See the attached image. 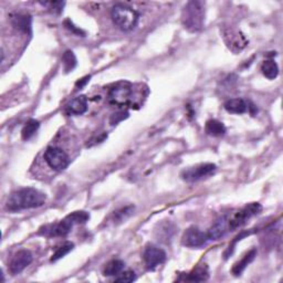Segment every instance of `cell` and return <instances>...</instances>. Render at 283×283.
<instances>
[{
  "instance_id": "28",
  "label": "cell",
  "mask_w": 283,
  "mask_h": 283,
  "mask_svg": "<svg viewBox=\"0 0 283 283\" xmlns=\"http://www.w3.org/2000/svg\"><path fill=\"white\" fill-rule=\"evenodd\" d=\"M129 116V113L128 112H122V113H118V114H113V116H112V119H111V123L112 124H118L119 122H121V121H123V120H125L126 118H128Z\"/></svg>"
},
{
  "instance_id": "27",
  "label": "cell",
  "mask_w": 283,
  "mask_h": 283,
  "mask_svg": "<svg viewBox=\"0 0 283 283\" xmlns=\"http://www.w3.org/2000/svg\"><path fill=\"white\" fill-rule=\"evenodd\" d=\"M134 211V207H125V208H122L121 211L116 212H115V216L116 218L119 219L120 221H123V219H125L128 216L132 213V212Z\"/></svg>"
},
{
  "instance_id": "3",
  "label": "cell",
  "mask_w": 283,
  "mask_h": 283,
  "mask_svg": "<svg viewBox=\"0 0 283 283\" xmlns=\"http://www.w3.org/2000/svg\"><path fill=\"white\" fill-rule=\"evenodd\" d=\"M111 18L115 26L122 31H131L138 26L140 14L132 7L118 3L112 8Z\"/></svg>"
},
{
  "instance_id": "9",
  "label": "cell",
  "mask_w": 283,
  "mask_h": 283,
  "mask_svg": "<svg viewBox=\"0 0 283 283\" xmlns=\"http://www.w3.org/2000/svg\"><path fill=\"white\" fill-rule=\"evenodd\" d=\"M132 89L128 83H121V84L114 86L109 93V101L111 104L124 106L128 105L131 101Z\"/></svg>"
},
{
  "instance_id": "16",
  "label": "cell",
  "mask_w": 283,
  "mask_h": 283,
  "mask_svg": "<svg viewBox=\"0 0 283 283\" xmlns=\"http://www.w3.org/2000/svg\"><path fill=\"white\" fill-rule=\"evenodd\" d=\"M209 278V271L206 265H199L195 269L189 272L188 275L185 277V281L190 282H202L206 281Z\"/></svg>"
},
{
  "instance_id": "24",
  "label": "cell",
  "mask_w": 283,
  "mask_h": 283,
  "mask_svg": "<svg viewBox=\"0 0 283 283\" xmlns=\"http://www.w3.org/2000/svg\"><path fill=\"white\" fill-rule=\"evenodd\" d=\"M73 247H74V245H73L72 242H66L65 245H62L61 247L58 248L57 250H56V252L53 253L52 258H51V261L55 262V261L60 260L61 258L67 256L68 253H69L72 250Z\"/></svg>"
},
{
  "instance_id": "30",
  "label": "cell",
  "mask_w": 283,
  "mask_h": 283,
  "mask_svg": "<svg viewBox=\"0 0 283 283\" xmlns=\"http://www.w3.org/2000/svg\"><path fill=\"white\" fill-rule=\"evenodd\" d=\"M90 79H91V76H90V75L84 76V77H83V79L79 80V81H77V82L75 83V86H76V87H80V89H81V87L84 86V85L86 84V83L90 81Z\"/></svg>"
},
{
  "instance_id": "6",
  "label": "cell",
  "mask_w": 283,
  "mask_h": 283,
  "mask_svg": "<svg viewBox=\"0 0 283 283\" xmlns=\"http://www.w3.org/2000/svg\"><path fill=\"white\" fill-rule=\"evenodd\" d=\"M216 165L212 163L207 164H201L195 166V167H189L187 169L183 170L182 173V178L185 182L188 183H194L198 182V180L207 178L216 172Z\"/></svg>"
},
{
  "instance_id": "17",
  "label": "cell",
  "mask_w": 283,
  "mask_h": 283,
  "mask_svg": "<svg viewBox=\"0 0 283 283\" xmlns=\"http://www.w3.org/2000/svg\"><path fill=\"white\" fill-rule=\"evenodd\" d=\"M257 256L256 249H252V250L249 251L246 256H243L242 259L240 261H238L235 263V266L232 268V273L235 276H240L241 273L245 271L246 268L250 265V263L255 260V258Z\"/></svg>"
},
{
  "instance_id": "12",
  "label": "cell",
  "mask_w": 283,
  "mask_h": 283,
  "mask_svg": "<svg viewBox=\"0 0 283 283\" xmlns=\"http://www.w3.org/2000/svg\"><path fill=\"white\" fill-rule=\"evenodd\" d=\"M32 262V255L29 250H20L12 257L10 261V272L18 275Z\"/></svg>"
},
{
  "instance_id": "8",
  "label": "cell",
  "mask_w": 283,
  "mask_h": 283,
  "mask_svg": "<svg viewBox=\"0 0 283 283\" xmlns=\"http://www.w3.org/2000/svg\"><path fill=\"white\" fill-rule=\"evenodd\" d=\"M73 226L74 224L72 223V221L67 216L59 222L47 224V226L42 227L39 233L46 237H65L71 231Z\"/></svg>"
},
{
  "instance_id": "25",
  "label": "cell",
  "mask_w": 283,
  "mask_h": 283,
  "mask_svg": "<svg viewBox=\"0 0 283 283\" xmlns=\"http://www.w3.org/2000/svg\"><path fill=\"white\" fill-rule=\"evenodd\" d=\"M136 280V276L133 271H125V272H121L120 277H118L115 279L116 282H123V283H129V282H133Z\"/></svg>"
},
{
  "instance_id": "1",
  "label": "cell",
  "mask_w": 283,
  "mask_h": 283,
  "mask_svg": "<svg viewBox=\"0 0 283 283\" xmlns=\"http://www.w3.org/2000/svg\"><path fill=\"white\" fill-rule=\"evenodd\" d=\"M47 196L35 188H22L10 195L7 201V209L10 212H20L23 209L38 208L45 205Z\"/></svg>"
},
{
  "instance_id": "11",
  "label": "cell",
  "mask_w": 283,
  "mask_h": 283,
  "mask_svg": "<svg viewBox=\"0 0 283 283\" xmlns=\"http://www.w3.org/2000/svg\"><path fill=\"white\" fill-rule=\"evenodd\" d=\"M223 38L228 48L231 49L233 52L241 51L242 49L248 45L246 37L243 36L240 31L232 30V29H227V30L223 32Z\"/></svg>"
},
{
  "instance_id": "21",
  "label": "cell",
  "mask_w": 283,
  "mask_h": 283,
  "mask_svg": "<svg viewBox=\"0 0 283 283\" xmlns=\"http://www.w3.org/2000/svg\"><path fill=\"white\" fill-rule=\"evenodd\" d=\"M124 267H125V263L120 259L111 260L104 268V276L106 277L118 276L121 272H123Z\"/></svg>"
},
{
  "instance_id": "18",
  "label": "cell",
  "mask_w": 283,
  "mask_h": 283,
  "mask_svg": "<svg viewBox=\"0 0 283 283\" xmlns=\"http://www.w3.org/2000/svg\"><path fill=\"white\" fill-rule=\"evenodd\" d=\"M205 131H206L208 135L220 138V136L226 134V126L217 120H209L206 123V126H205Z\"/></svg>"
},
{
  "instance_id": "4",
  "label": "cell",
  "mask_w": 283,
  "mask_h": 283,
  "mask_svg": "<svg viewBox=\"0 0 283 283\" xmlns=\"http://www.w3.org/2000/svg\"><path fill=\"white\" fill-rule=\"evenodd\" d=\"M45 159L47 164L57 172H62L68 168L70 164V158L65 150L57 146H50L45 152Z\"/></svg>"
},
{
  "instance_id": "20",
  "label": "cell",
  "mask_w": 283,
  "mask_h": 283,
  "mask_svg": "<svg viewBox=\"0 0 283 283\" xmlns=\"http://www.w3.org/2000/svg\"><path fill=\"white\" fill-rule=\"evenodd\" d=\"M261 71L263 75L268 77V79L275 80L278 74H279V67H278L275 60H267L262 63Z\"/></svg>"
},
{
  "instance_id": "26",
  "label": "cell",
  "mask_w": 283,
  "mask_h": 283,
  "mask_svg": "<svg viewBox=\"0 0 283 283\" xmlns=\"http://www.w3.org/2000/svg\"><path fill=\"white\" fill-rule=\"evenodd\" d=\"M43 6L49 7V9H52V11H55L57 13H60L65 6V2L61 1H51V2H41Z\"/></svg>"
},
{
  "instance_id": "13",
  "label": "cell",
  "mask_w": 283,
  "mask_h": 283,
  "mask_svg": "<svg viewBox=\"0 0 283 283\" xmlns=\"http://www.w3.org/2000/svg\"><path fill=\"white\" fill-rule=\"evenodd\" d=\"M229 229H230V227H229L228 217L223 216L221 218H219L207 231L208 239L209 240H218V239H220L221 237L226 235Z\"/></svg>"
},
{
  "instance_id": "19",
  "label": "cell",
  "mask_w": 283,
  "mask_h": 283,
  "mask_svg": "<svg viewBox=\"0 0 283 283\" xmlns=\"http://www.w3.org/2000/svg\"><path fill=\"white\" fill-rule=\"evenodd\" d=\"M12 26L18 30L23 32H30L31 30V18L26 14H16L11 18Z\"/></svg>"
},
{
  "instance_id": "10",
  "label": "cell",
  "mask_w": 283,
  "mask_h": 283,
  "mask_svg": "<svg viewBox=\"0 0 283 283\" xmlns=\"http://www.w3.org/2000/svg\"><path fill=\"white\" fill-rule=\"evenodd\" d=\"M143 258H144L146 267H147L148 269L153 270L156 267L165 262L166 252L163 250V249H160L157 246L150 245L145 249Z\"/></svg>"
},
{
  "instance_id": "2",
  "label": "cell",
  "mask_w": 283,
  "mask_h": 283,
  "mask_svg": "<svg viewBox=\"0 0 283 283\" xmlns=\"http://www.w3.org/2000/svg\"><path fill=\"white\" fill-rule=\"evenodd\" d=\"M183 26L190 32L202 30L205 23V8L201 1H189L182 11Z\"/></svg>"
},
{
  "instance_id": "29",
  "label": "cell",
  "mask_w": 283,
  "mask_h": 283,
  "mask_svg": "<svg viewBox=\"0 0 283 283\" xmlns=\"http://www.w3.org/2000/svg\"><path fill=\"white\" fill-rule=\"evenodd\" d=\"M65 26L69 29L70 31H72V32H74L75 35H82V36H84L85 33H84V31H82L81 29H79V28H76L74 24H73L72 22H71V20H67L66 22H65Z\"/></svg>"
},
{
  "instance_id": "23",
  "label": "cell",
  "mask_w": 283,
  "mask_h": 283,
  "mask_svg": "<svg viewBox=\"0 0 283 283\" xmlns=\"http://www.w3.org/2000/svg\"><path fill=\"white\" fill-rule=\"evenodd\" d=\"M62 62L66 72L72 71L76 67V58L74 56V53L72 51H66L65 55L62 57Z\"/></svg>"
},
{
  "instance_id": "22",
  "label": "cell",
  "mask_w": 283,
  "mask_h": 283,
  "mask_svg": "<svg viewBox=\"0 0 283 283\" xmlns=\"http://www.w3.org/2000/svg\"><path fill=\"white\" fill-rule=\"evenodd\" d=\"M39 128H40V123H39L37 120H29L21 131L22 140L23 141L30 140L32 136L37 133Z\"/></svg>"
},
{
  "instance_id": "7",
  "label": "cell",
  "mask_w": 283,
  "mask_h": 283,
  "mask_svg": "<svg viewBox=\"0 0 283 283\" xmlns=\"http://www.w3.org/2000/svg\"><path fill=\"white\" fill-rule=\"evenodd\" d=\"M209 240L207 232L202 231L197 227H190L184 232L182 242L188 248H201L205 246Z\"/></svg>"
},
{
  "instance_id": "14",
  "label": "cell",
  "mask_w": 283,
  "mask_h": 283,
  "mask_svg": "<svg viewBox=\"0 0 283 283\" xmlns=\"http://www.w3.org/2000/svg\"><path fill=\"white\" fill-rule=\"evenodd\" d=\"M87 111V99L85 95H80L73 99L68 104V112L73 115H82Z\"/></svg>"
},
{
  "instance_id": "5",
  "label": "cell",
  "mask_w": 283,
  "mask_h": 283,
  "mask_svg": "<svg viewBox=\"0 0 283 283\" xmlns=\"http://www.w3.org/2000/svg\"><path fill=\"white\" fill-rule=\"evenodd\" d=\"M261 209V205L258 203H251L247 205V206L241 208L240 211L233 213L230 218H228L229 227H230V229H236L243 226L249 219L259 213Z\"/></svg>"
},
{
  "instance_id": "15",
  "label": "cell",
  "mask_w": 283,
  "mask_h": 283,
  "mask_svg": "<svg viewBox=\"0 0 283 283\" xmlns=\"http://www.w3.org/2000/svg\"><path fill=\"white\" fill-rule=\"evenodd\" d=\"M224 110L231 114H243L248 111V103L242 99H230L224 103Z\"/></svg>"
}]
</instances>
